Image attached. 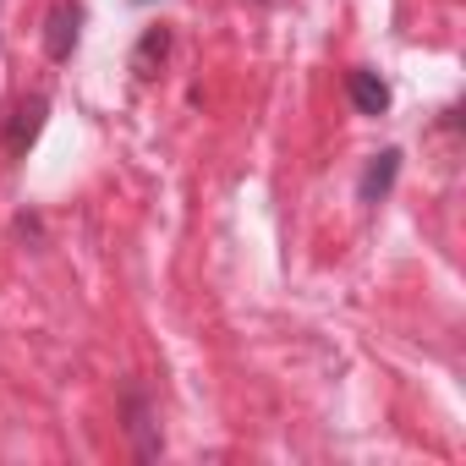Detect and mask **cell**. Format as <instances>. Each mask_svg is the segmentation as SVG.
<instances>
[{
  "label": "cell",
  "instance_id": "3957f363",
  "mask_svg": "<svg viewBox=\"0 0 466 466\" xmlns=\"http://www.w3.org/2000/svg\"><path fill=\"white\" fill-rule=\"evenodd\" d=\"M395 176H400V148L373 154V159H368V170H362V181H357V198H362V203H379V198L395 187Z\"/></svg>",
  "mask_w": 466,
  "mask_h": 466
},
{
  "label": "cell",
  "instance_id": "7a4b0ae2",
  "mask_svg": "<svg viewBox=\"0 0 466 466\" xmlns=\"http://www.w3.org/2000/svg\"><path fill=\"white\" fill-rule=\"evenodd\" d=\"M77 28H83V6L61 0V6L50 12V23H45V50H50V61H66V56L77 50Z\"/></svg>",
  "mask_w": 466,
  "mask_h": 466
},
{
  "label": "cell",
  "instance_id": "277c9868",
  "mask_svg": "<svg viewBox=\"0 0 466 466\" xmlns=\"http://www.w3.org/2000/svg\"><path fill=\"white\" fill-rule=\"evenodd\" d=\"M351 105H357V116H384V110H390V83H384L379 72L357 66V72H351Z\"/></svg>",
  "mask_w": 466,
  "mask_h": 466
},
{
  "label": "cell",
  "instance_id": "5b68a950",
  "mask_svg": "<svg viewBox=\"0 0 466 466\" xmlns=\"http://www.w3.org/2000/svg\"><path fill=\"white\" fill-rule=\"evenodd\" d=\"M165 50H170V34L165 28H148L143 45H137V56H132V72L137 77H154V61H165Z\"/></svg>",
  "mask_w": 466,
  "mask_h": 466
},
{
  "label": "cell",
  "instance_id": "6da1fadb",
  "mask_svg": "<svg viewBox=\"0 0 466 466\" xmlns=\"http://www.w3.org/2000/svg\"><path fill=\"white\" fill-rule=\"evenodd\" d=\"M45 116H50V99H39V94L12 110V127H6V154H12V159H23V154L34 148V137L45 132Z\"/></svg>",
  "mask_w": 466,
  "mask_h": 466
}]
</instances>
